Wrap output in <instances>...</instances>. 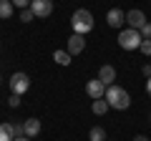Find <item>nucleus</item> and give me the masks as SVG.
Listing matches in <instances>:
<instances>
[{"label":"nucleus","mask_w":151,"mask_h":141,"mask_svg":"<svg viewBox=\"0 0 151 141\" xmlns=\"http://www.w3.org/2000/svg\"><path fill=\"white\" fill-rule=\"evenodd\" d=\"M70 28H73V33H78V35L91 33L93 30V13L86 10V8H78V10L70 15Z\"/></svg>","instance_id":"obj_1"},{"label":"nucleus","mask_w":151,"mask_h":141,"mask_svg":"<svg viewBox=\"0 0 151 141\" xmlns=\"http://www.w3.org/2000/svg\"><path fill=\"white\" fill-rule=\"evenodd\" d=\"M106 101H108L111 109H119V111H124V109H129V106H131L129 91L121 88V86H108L106 88Z\"/></svg>","instance_id":"obj_2"},{"label":"nucleus","mask_w":151,"mask_h":141,"mask_svg":"<svg viewBox=\"0 0 151 141\" xmlns=\"http://www.w3.org/2000/svg\"><path fill=\"white\" fill-rule=\"evenodd\" d=\"M141 43H144V38H141V33L136 28H126V30L119 33V45L124 50H136V48H141Z\"/></svg>","instance_id":"obj_3"},{"label":"nucleus","mask_w":151,"mask_h":141,"mask_svg":"<svg viewBox=\"0 0 151 141\" xmlns=\"http://www.w3.org/2000/svg\"><path fill=\"white\" fill-rule=\"evenodd\" d=\"M28 88H30V78H28L25 73H20V70H18V73H13V76H10V91H13V93L23 96Z\"/></svg>","instance_id":"obj_4"},{"label":"nucleus","mask_w":151,"mask_h":141,"mask_svg":"<svg viewBox=\"0 0 151 141\" xmlns=\"http://www.w3.org/2000/svg\"><path fill=\"white\" fill-rule=\"evenodd\" d=\"M30 10L35 13V18H48L53 13V0H33Z\"/></svg>","instance_id":"obj_5"},{"label":"nucleus","mask_w":151,"mask_h":141,"mask_svg":"<svg viewBox=\"0 0 151 141\" xmlns=\"http://www.w3.org/2000/svg\"><path fill=\"white\" fill-rule=\"evenodd\" d=\"M86 93L96 101V98H106V83L98 81V78H93V81L86 83Z\"/></svg>","instance_id":"obj_6"},{"label":"nucleus","mask_w":151,"mask_h":141,"mask_svg":"<svg viewBox=\"0 0 151 141\" xmlns=\"http://www.w3.org/2000/svg\"><path fill=\"white\" fill-rule=\"evenodd\" d=\"M126 23H129V28L141 30V28H144L149 20H146V15H144L141 10H129V13H126Z\"/></svg>","instance_id":"obj_7"},{"label":"nucleus","mask_w":151,"mask_h":141,"mask_svg":"<svg viewBox=\"0 0 151 141\" xmlns=\"http://www.w3.org/2000/svg\"><path fill=\"white\" fill-rule=\"evenodd\" d=\"M83 48H86V35L73 33V35L68 38V53L70 55H78V53H83Z\"/></svg>","instance_id":"obj_8"},{"label":"nucleus","mask_w":151,"mask_h":141,"mask_svg":"<svg viewBox=\"0 0 151 141\" xmlns=\"http://www.w3.org/2000/svg\"><path fill=\"white\" fill-rule=\"evenodd\" d=\"M106 20H108V25H111V28H121L126 23V13L121 10V8H111L108 15H106Z\"/></svg>","instance_id":"obj_9"},{"label":"nucleus","mask_w":151,"mask_h":141,"mask_svg":"<svg viewBox=\"0 0 151 141\" xmlns=\"http://www.w3.org/2000/svg\"><path fill=\"white\" fill-rule=\"evenodd\" d=\"M98 81H103L106 86H113V81H116V68H113V65H101Z\"/></svg>","instance_id":"obj_10"},{"label":"nucleus","mask_w":151,"mask_h":141,"mask_svg":"<svg viewBox=\"0 0 151 141\" xmlns=\"http://www.w3.org/2000/svg\"><path fill=\"white\" fill-rule=\"evenodd\" d=\"M23 131H25V136H28V139L38 136V134H40V121H38V119H28L25 124H23Z\"/></svg>","instance_id":"obj_11"},{"label":"nucleus","mask_w":151,"mask_h":141,"mask_svg":"<svg viewBox=\"0 0 151 141\" xmlns=\"http://www.w3.org/2000/svg\"><path fill=\"white\" fill-rule=\"evenodd\" d=\"M0 141H15V129H13V124H8V121L0 124Z\"/></svg>","instance_id":"obj_12"},{"label":"nucleus","mask_w":151,"mask_h":141,"mask_svg":"<svg viewBox=\"0 0 151 141\" xmlns=\"http://www.w3.org/2000/svg\"><path fill=\"white\" fill-rule=\"evenodd\" d=\"M108 109H111V106H108L106 98H96V101H93V114H96V116H103Z\"/></svg>","instance_id":"obj_13"},{"label":"nucleus","mask_w":151,"mask_h":141,"mask_svg":"<svg viewBox=\"0 0 151 141\" xmlns=\"http://www.w3.org/2000/svg\"><path fill=\"white\" fill-rule=\"evenodd\" d=\"M53 60H55L58 65H68V63H70V53H68V50H55V53H53Z\"/></svg>","instance_id":"obj_14"},{"label":"nucleus","mask_w":151,"mask_h":141,"mask_svg":"<svg viewBox=\"0 0 151 141\" xmlns=\"http://www.w3.org/2000/svg\"><path fill=\"white\" fill-rule=\"evenodd\" d=\"M88 139H91V141H106V129H101V126H93L91 134H88Z\"/></svg>","instance_id":"obj_15"},{"label":"nucleus","mask_w":151,"mask_h":141,"mask_svg":"<svg viewBox=\"0 0 151 141\" xmlns=\"http://www.w3.org/2000/svg\"><path fill=\"white\" fill-rule=\"evenodd\" d=\"M13 8H15V5H13L10 0H0V18H10L13 15Z\"/></svg>","instance_id":"obj_16"},{"label":"nucleus","mask_w":151,"mask_h":141,"mask_svg":"<svg viewBox=\"0 0 151 141\" xmlns=\"http://www.w3.org/2000/svg\"><path fill=\"white\" fill-rule=\"evenodd\" d=\"M33 18H35V13H33L30 8H25V10H20V20H23V23H30Z\"/></svg>","instance_id":"obj_17"},{"label":"nucleus","mask_w":151,"mask_h":141,"mask_svg":"<svg viewBox=\"0 0 151 141\" xmlns=\"http://www.w3.org/2000/svg\"><path fill=\"white\" fill-rule=\"evenodd\" d=\"M139 33H141V38H144V40H151V23H146Z\"/></svg>","instance_id":"obj_18"},{"label":"nucleus","mask_w":151,"mask_h":141,"mask_svg":"<svg viewBox=\"0 0 151 141\" xmlns=\"http://www.w3.org/2000/svg\"><path fill=\"white\" fill-rule=\"evenodd\" d=\"M10 3H13L15 8H20V10H25V8H30L33 0H10Z\"/></svg>","instance_id":"obj_19"},{"label":"nucleus","mask_w":151,"mask_h":141,"mask_svg":"<svg viewBox=\"0 0 151 141\" xmlns=\"http://www.w3.org/2000/svg\"><path fill=\"white\" fill-rule=\"evenodd\" d=\"M8 103H10V109H18V106H20V96H18V93H10Z\"/></svg>","instance_id":"obj_20"},{"label":"nucleus","mask_w":151,"mask_h":141,"mask_svg":"<svg viewBox=\"0 0 151 141\" xmlns=\"http://www.w3.org/2000/svg\"><path fill=\"white\" fill-rule=\"evenodd\" d=\"M139 50H141V53H144V55H151V40H144Z\"/></svg>","instance_id":"obj_21"},{"label":"nucleus","mask_w":151,"mask_h":141,"mask_svg":"<svg viewBox=\"0 0 151 141\" xmlns=\"http://www.w3.org/2000/svg\"><path fill=\"white\" fill-rule=\"evenodd\" d=\"M141 73H144L146 78H151V65H144V68H141Z\"/></svg>","instance_id":"obj_22"},{"label":"nucleus","mask_w":151,"mask_h":141,"mask_svg":"<svg viewBox=\"0 0 151 141\" xmlns=\"http://www.w3.org/2000/svg\"><path fill=\"white\" fill-rule=\"evenodd\" d=\"M146 91H149V96H151V78H146Z\"/></svg>","instance_id":"obj_23"},{"label":"nucleus","mask_w":151,"mask_h":141,"mask_svg":"<svg viewBox=\"0 0 151 141\" xmlns=\"http://www.w3.org/2000/svg\"><path fill=\"white\" fill-rule=\"evenodd\" d=\"M134 141H149V139H146V136H144V134H139V136H136V139H134Z\"/></svg>","instance_id":"obj_24"},{"label":"nucleus","mask_w":151,"mask_h":141,"mask_svg":"<svg viewBox=\"0 0 151 141\" xmlns=\"http://www.w3.org/2000/svg\"><path fill=\"white\" fill-rule=\"evenodd\" d=\"M15 141H28V136H18V139Z\"/></svg>","instance_id":"obj_25"},{"label":"nucleus","mask_w":151,"mask_h":141,"mask_svg":"<svg viewBox=\"0 0 151 141\" xmlns=\"http://www.w3.org/2000/svg\"><path fill=\"white\" fill-rule=\"evenodd\" d=\"M0 83H3V76H0Z\"/></svg>","instance_id":"obj_26"}]
</instances>
